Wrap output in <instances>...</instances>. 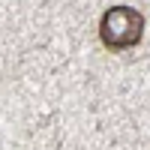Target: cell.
<instances>
[{"label":"cell","instance_id":"cell-1","mask_svg":"<svg viewBox=\"0 0 150 150\" xmlns=\"http://www.w3.org/2000/svg\"><path fill=\"white\" fill-rule=\"evenodd\" d=\"M141 33H144V18L132 6H111L99 21L102 45L111 48V51H126V48L138 45Z\"/></svg>","mask_w":150,"mask_h":150}]
</instances>
